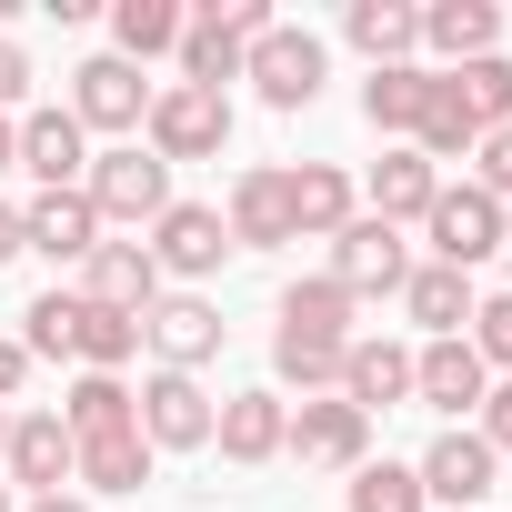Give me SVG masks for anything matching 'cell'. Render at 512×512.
I'll return each mask as SVG.
<instances>
[{"instance_id":"29","label":"cell","mask_w":512,"mask_h":512,"mask_svg":"<svg viewBox=\"0 0 512 512\" xmlns=\"http://www.w3.org/2000/svg\"><path fill=\"white\" fill-rule=\"evenodd\" d=\"M422 101H432V71H422V61H392V71H372V81H362V121H372V131H392V141H412V131H422Z\"/></svg>"},{"instance_id":"9","label":"cell","mask_w":512,"mask_h":512,"mask_svg":"<svg viewBox=\"0 0 512 512\" xmlns=\"http://www.w3.org/2000/svg\"><path fill=\"white\" fill-rule=\"evenodd\" d=\"M332 282H342L352 302H372V292H402V282H412V251H402V231H392V221H372V211H352V221L332 231Z\"/></svg>"},{"instance_id":"7","label":"cell","mask_w":512,"mask_h":512,"mask_svg":"<svg viewBox=\"0 0 512 512\" xmlns=\"http://www.w3.org/2000/svg\"><path fill=\"white\" fill-rule=\"evenodd\" d=\"M211 422H221V402L201 392V372H151L141 382V442L151 452H211Z\"/></svg>"},{"instance_id":"25","label":"cell","mask_w":512,"mask_h":512,"mask_svg":"<svg viewBox=\"0 0 512 512\" xmlns=\"http://www.w3.org/2000/svg\"><path fill=\"white\" fill-rule=\"evenodd\" d=\"M342 41H352L372 71H392V61L422 51V11H412V0H352V11H342Z\"/></svg>"},{"instance_id":"39","label":"cell","mask_w":512,"mask_h":512,"mask_svg":"<svg viewBox=\"0 0 512 512\" xmlns=\"http://www.w3.org/2000/svg\"><path fill=\"white\" fill-rule=\"evenodd\" d=\"M21 382H31V352H21V332H0V412L21 402Z\"/></svg>"},{"instance_id":"12","label":"cell","mask_w":512,"mask_h":512,"mask_svg":"<svg viewBox=\"0 0 512 512\" xmlns=\"http://www.w3.org/2000/svg\"><path fill=\"white\" fill-rule=\"evenodd\" d=\"M71 121H81V131H141V121H151V81H141L131 61L91 51V61L71 71Z\"/></svg>"},{"instance_id":"24","label":"cell","mask_w":512,"mask_h":512,"mask_svg":"<svg viewBox=\"0 0 512 512\" xmlns=\"http://www.w3.org/2000/svg\"><path fill=\"white\" fill-rule=\"evenodd\" d=\"M402 312L422 322V342H452L472 312H482V292H472V272H442V262H412V282H402Z\"/></svg>"},{"instance_id":"13","label":"cell","mask_w":512,"mask_h":512,"mask_svg":"<svg viewBox=\"0 0 512 512\" xmlns=\"http://www.w3.org/2000/svg\"><path fill=\"white\" fill-rule=\"evenodd\" d=\"M141 342H151L161 372H201V362H221V312H211L201 292H161V302L141 312Z\"/></svg>"},{"instance_id":"14","label":"cell","mask_w":512,"mask_h":512,"mask_svg":"<svg viewBox=\"0 0 512 512\" xmlns=\"http://www.w3.org/2000/svg\"><path fill=\"white\" fill-rule=\"evenodd\" d=\"M412 472H422V502H432V512H472V502L492 492L502 452H492L482 432H462V422H452V432H442V442H432V452H422Z\"/></svg>"},{"instance_id":"11","label":"cell","mask_w":512,"mask_h":512,"mask_svg":"<svg viewBox=\"0 0 512 512\" xmlns=\"http://www.w3.org/2000/svg\"><path fill=\"white\" fill-rule=\"evenodd\" d=\"M221 231H231V251H282V241H302V231H292V171H282V161H251V171L231 181Z\"/></svg>"},{"instance_id":"16","label":"cell","mask_w":512,"mask_h":512,"mask_svg":"<svg viewBox=\"0 0 512 512\" xmlns=\"http://www.w3.org/2000/svg\"><path fill=\"white\" fill-rule=\"evenodd\" d=\"M81 302L91 312H121V322H141L151 302H161V262L141 241H101L91 262H81Z\"/></svg>"},{"instance_id":"10","label":"cell","mask_w":512,"mask_h":512,"mask_svg":"<svg viewBox=\"0 0 512 512\" xmlns=\"http://www.w3.org/2000/svg\"><path fill=\"white\" fill-rule=\"evenodd\" d=\"M282 452H302V462H322V472H362V462H372V412H352L342 392H322V402H292V432H282Z\"/></svg>"},{"instance_id":"21","label":"cell","mask_w":512,"mask_h":512,"mask_svg":"<svg viewBox=\"0 0 512 512\" xmlns=\"http://www.w3.org/2000/svg\"><path fill=\"white\" fill-rule=\"evenodd\" d=\"M422 51H432L442 71L492 61V51H502V11H492V0H422Z\"/></svg>"},{"instance_id":"44","label":"cell","mask_w":512,"mask_h":512,"mask_svg":"<svg viewBox=\"0 0 512 512\" xmlns=\"http://www.w3.org/2000/svg\"><path fill=\"white\" fill-rule=\"evenodd\" d=\"M0 512H11V482H0Z\"/></svg>"},{"instance_id":"40","label":"cell","mask_w":512,"mask_h":512,"mask_svg":"<svg viewBox=\"0 0 512 512\" xmlns=\"http://www.w3.org/2000/svg\"><path fill=\"white\" fill-rule=\"evenodd\" d=\"M21 262V201H0V272Z\"/></svg>"},{"instance_id":"2","label":"cell","mask_w":512,"mask_h":512,"mask_svg":"<svg viewBox=\"0 0 512 512\" xmlns=\"http://www.w3.org/2000/svg\"><path fill=\"white\" fill-rule=\"evenodd\" d=\"M262 31H272V0H201V11L181 21V51H171V61H181V81H201V91H231Z\"/></svg>"},{"instance_id":"1","label":"cell","mask_w":512,"mask_h":512,"mask_svg":"<svg viewBox=\"0 0 512 512\" xmlns=\"http://www.w3.org/2000/svg\"><path fill=\"white\" fill-rule=\"evenodd\" d=\"M342 352H352V292H342L332 272L292 282L282 312H272V372H282L302 402H322V392H342Z\"/></svg>"},{"instance_id":"4","label":"cell","mask_w":512,"mask_h":512,"mask_svg":"<svg viewBox=\"0 0 512 512\" xmlns=\"http://www.w3.org/2000/svg\"><path fill=\"white\" fill-rule=\"evenodd\" d=\"M81 201L101 211V231H111V221H131V231H141V221H161V211H171V171H161L141 141H121V151H91Z\"/></svg>"},{"instance_id":"35","label":"cell","mask_w":512,"mask_h":512,"mask_svg":"<svg viewBox=\"0 0 512 512\" xmlns=\"http://www.w3.org/2000/svg\"><path fill=\"white\" fill-rule=\"evenodd\" d=\"M472 352H482V372H502L512 382V292H482V312H472V332H462Z\"/></svg>"},{"instance_id":"18","label":"cell","mask_w":512,"mask_h":512,"mask_svg":"<svg viewBox=\"0 0 512 512\" xmlns=\"http://www.w3.org/2000/svg\"><path fill=\"white\" fill-rule=\"evenodd\" d=\"M21 251H41V262H91L101 251V211L81 191H41V201H21Z\"/></svg>"},{"instance_id":"38","label":"cell","mask_w":512,"mask_h":512,"mask_svg":"<svg viewBox=\"0 0 512 512\" xmlns=\"http://www.w3.org/2000/svg\"><path fill=\"white\" fill-rule=\"evenodd\" d=\"M472 432H482L492 452H512V382H492V392H482V412H472Z\"/></svg>"},{"instance_id":"37","label":"cell","mask_w":512,"mask_h":512,"mask_svg":"<svg viewBox=\"0 0 512 512\" xmlns=\"http://www.w3.org/2000/svg\"><path fill=\"white\" fill-rule=\"evenodd\" d=\"M21 101H31V51H21L11 31H0V121H11Z\"/></svg>"},{"instance_id":"36","label":"cell","mask_w":512,"mask_h":512,"mask_svg":"<svg viewBox=\"0 0 512 512\" xmlns=\"http://www.w3.org/2000/svg\"><path fill=\"white\" fill-rule=\"evenodd\" d=\"M472 191H492V201L512 211V121H502V131H482V151H472Z\"/></svg>"},{"instance_id":"5","label":"cell","mask_w":512,"mask_h":512,"mask_svg":"<svg viewBox=\"0 0 512 512\" xmlns=\"http://www.w3.org/2000/svg\"><path fill=\"white\" fill-rule=\"evenodd\" d=\"M322 71H332V51L312 31H292V21H272L262 41H251V61H241V81L262 91L272 111H312L322 101Z\"/></svg>"},{"instance_id":"26","label":"cell","mask_w":512,"mask_h":512,"mask_svg":"<svg viewBox=\"0 0 512 512\" xmlns=\"http://www.w3.org/2000/svg\"><path fill=\"white\" fill-rule=\"evenodd\" d=\"M352 211H362V191H352L342 161H302V171H292V231H302V241H332Z\"/></svg>"},{"instance_id":"8","label":"cell","mask_w":512,"mask_h":512,"mask_svg":"<svg viewBox=\"0 0 512 512\" xmlns=\"http://www.w3.org/2000/svg\"><path fill=\"white\" fill-rule=\"evenodd\" d=\"M151 262H161V282H211L221 262H231V231H221V211L211 201H171L161 221H151Z\"/></svg>"},{"instance_id":"31","label":"cell","mask_w":512,"mask_h":512,"mask_svg":"<svg viewBox=\"0 0 512 512\" xmlns=\"http://www.w3.org/2000/svg\"><path fill=\"white\" fill-rule=\"evenodd\" d=\"M71 362H81V372H111V382H121V372L141 362V322H121V312H91V302H81V332H71Z\"/></svg>"},{"instance_id":"20","label":"cell","mask_w":512,"mask_h":512,"mask_svg":"<svg viewBox=\"0 0 512 512\" xmlns=\"http://www.w3.org/2000/svg\"><path fill=\"white\" fill-rule=\"evenodd\" d=\"M482 392H492V372H482V352H472L462 332L412 352V402H432V412H482Z\"/></svg>"},{"instance_id":"3","label":"cell","mask_w":512,"mask_h":512,"mask_svg":"<svg viewBox=\"0 0 512 512\" xmlns=\"http://www.w3.org/2000/svg\"><path fill=\"white\" fill-rule=\"evenodd\" d=\"M151 161H221L231 151V91H201V81H161L151 91Z\"/></svg>"},{"instance_id":"27","label":"cell","mask_w":512,"mask_h":512,"mask_svg":"<svg viewBox=\"0 0 512 512\" xmlns=\"http://www.w3.org/2000/svg\"><path fill=\"white\" fill-rule=\"evenodd\" d=\"M61 422H71V442H101V432H141V392H131V382H111V372H81V382L61 392Z\"/></svg>"},{"instance_id":"32","label":"cell","mask_w":512,"mask_h":512,"mask_svg":"<svg viewBox=\"0 0 512 512\" xmlns=\"http://www.w3.org/2000/svg\"><path fill=\"white\" fill-rule=\"evenodd\" d=\"M71 332H81V292H41L21 312V352L31 362H71Z\"/></svg>"},{"instance_id":"41","label":"cell","mask_w":512,"mask_h":512,"mask_svg":"<svg viewBox=\"0 0 512 512\" xmlns=\"http://www.w3.org/2000/svg\"><path fill=\"white\" fill-rule=\"evenodd\" d=\"M21 512H91L81 492H41V502H21Z\"/></svg>"},{"instance_id":"42","label":"cell","mask_w":512,"mask_h":512,"mask_svg":"<svg viewBox=\"0 0 512 512\" xmlns=\"http://www.w3.org/2000/svg\"><path fill=\"white\" fill-rule=\"evenodd\" d=\"M0 171H21V121H0Z\"/></svg>"},{"instance_id":"22","label":"cell","mask_w":512,"mask_h":512,"mask_svg":"<svg viewBox=\"0 0 512 512\" xmlns=\"http://www.w3.org/2000/svg\"><path fill=\"white\" fill-rule=\"evenodd\" d=\"M282 432H292V402L282 392H231L221 402V422H211V442H221V462H282Z\"/></svg>"},{"instance_id":"33","label":"cell","mask_w":512,"mask_h":512,"mask_svg":"<svg viewBox=\"0 0 512 512\" xmlns=\"http://www.w3.org/2000/svg\"><path fill=\"white\" fill-rule=\"evenodd\" d=\"M452 91H462V111H472L482 131H502V121H512V61H502V51H492V61H462V71H452Z\"/></svg>"},{"instance_id":"15","label":"cell","mask_w":512,"mask_h":512,"mask_svg":"<svg viewBox=\"0 0 512 512\" xmlns=\"http://www.w3.org/2000/svg\"><path fill=\"white\" fill-rule=\"evenodd\" d=\"M0 472H11V492H61L71 472H81V452H71V422L61 412H11V452H0Z\"/></svg>"},{"instance_id":"17","label":"cell","mask_w":512,"mask_h":512,"mask_svg":"<svg viewBox=\"0 0 512 512\" xmlns=\"http://www.w3.org/2000/svg\"><path fill=\"white\" fill-rule=\"evenodd\" d=\"M21 171H31L41 191H81V171H91V131L71 121V101H61V111H21Z\"/></svg>"},{"instance_id":"6","label":"cell","mask_w":512,"mask_h":512,"mask_svg":"<svg viewBox=\"0 0 512 512\" xmlns=\"http://www.w3.org/2000/svg\"><path fill=\"white\" fill-rule=\"evenodd\" d=\"M422 231H432V262L442 272H482L492 251H502V201L472 191V181H442V201L422 211Z\"/></svg>"},{"instance_id":"43","label":"cell","mask_w":512,"mask_h":512,"mask_svg":"<svg viewBox=\"0 0 512 512\" xmlns=\"http://www.w3.org/2000/svg\"><path fill=\"white\" fill-rule=\"evenodd\" d=\"M0 452H11V412H0Z\"/></svg>"},{"instance_id":"34","label":"cell","mask_w":512,"mask_h":512,"mask_svg":"<svg viewBox=\"0 0 512 512\" xmlns=\"http://www.w3.org/2000/svg\"><path fill=\"white\" fill-rule=\"evenodd\" d=\"M352 512H432V502H422V472L412 462H362L352 472Z\"/></svg>"},{"instance_id":"45","label":"cell","mask_w":512,"mask_h":512,"mask_svg":"<svg viewBox=\"0 0 512 512\" xmlns=\"http://www.w3.org/2000/svg\"><path fill=\"white\" fill-rule=\"evenodd\" d=\"M502 241H512V211H502Z\"/></svg>"},{"instance_id":"19","label":"cell","mask_w":512,"mask_h":512,"mask_svg":"<svg viewBox=\"0 0 512 512\" xmlns=\"http://www.w3.org/2000/svg\"><path fill=\"white\" fill-rule=\"evenodd\" d=\"M342 402H352V412H392V402H412V342L352 332V352H342Z\"/></svg>"},{"instance_id":"28","label":"cell","mask_w":512,"mask_h":512,"mask_svg":"<svg viewBox=\"0 0 512 512\" xmlns=\"http://www.w3.org/2000/svg\"><path fill=\"white\" fill-rule=\"evenodd\" d=\"M181 0H111V61H161V51H181Z\"/></svg>"},{"instance_id":"30","label":"cell","mask_w":512,"mask_h":512,"mask_svg":"<svg viewBox=\"0 0 512 512\" xmlns=\"http://www.w3.org/2000/svg\"><path fill=\"white\" fill-rule=\"evenodd\" d=\"M71 452H81L71 482H91V492H141L151 482V442L141 432H101V442H71Z\"/></svg>"},{"instance_id":"23","label":"cell","mask_w":512,"mask_h":512,"mask_svg":"<svg viewBox=\"0 0 512 512\" xmlns=\"http://www.w3.org/2000/svg\"><path fill=\"white\" fill-rule=\"evenodd\" d=\"M432 201H442V171H432L412 141H392V151L372 161V221H392V231H402V221H422Z\"/></svg>"}]
</instances>
